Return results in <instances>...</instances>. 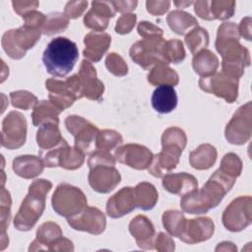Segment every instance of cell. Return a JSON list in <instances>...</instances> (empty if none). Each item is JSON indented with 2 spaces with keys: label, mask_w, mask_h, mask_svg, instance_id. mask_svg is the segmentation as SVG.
Returning <instances> with one entry per match:
<instances>
[{
  "label": "cell",
  "mask_w": 252,
  "mask_h": 252,
  "mask_svg": "<svg viewBox=\"0 0 252 252\" xmlns=\"http://www.w3.org/2000/svg\"><path fill=\"white\" fill-rule=\"evenodd\" d=\"M88 7V1H70L66 4L64 15L68 19L79 18Z\"/></svg>",
  "instance_id": "cell-48"
},
{
  "label": "cell",
  "mask_w": 252,
  "mask_h": 252,
  "mask_svg": "<svg viewBox=\"0 0 252 252\" xmlns=\"http://www.w3.org/2000/svg\"><path fill=\"white\" fill-rule=\"evenodd\" d=\"M105 66L108 71L117 77H122L127 75L128 66L124 59L117 53L112 52L106 56Z\"/></svg>",
  "instance_id": "cell-44"
},
{
  "label": "cell",
  "mask_w": 252,
  "mask_h": 252,
  "mask_svg": "<svg viewBox=\"0 0 252 252\" xmlns=\"http://www.w3.org/2000/svg\"><path fill=\"white\" fill-rule=\"evenodd\" d=\"M147 10L150 14L154 16H160L163 15L170 6V2L165 1H147L146 2Z\"/></svg>",
  "instance_id": "cell-51"
},
{
  "label": "cell",
  "mask_w": 252,
  "mask_h": 252,
  "mask_svg": "<svg viewBox=\"0 0 252 252\" xmlns=\"http://www.w3.org/2000/svg\"><path fill=\"white\" fill-rule=\"evenodd\" d=\"M162 186L169 193L184 196L198 188L195 176L186 172L167 173L162 177Z\"/></svg>",
  "instance_id": "cell-25"
},
{
  "label": "cell",
  "mask_w": 252,
  "mask_h": 252,
  "mask_svg": "<svg viewBox=\"0 0 252 252\" xmlns=\"http://www.w3.org/2000/svg\"><path fill=\"white\" fill-rule=\"evenodd\" d=\"M65 125L75 138V147L85 156L96 151V138L99 132L96 126L78 115L67 116Z\"/></svg>",
  "instance_id": "cell-10"
},
{
  "label": "cell",
  "mask_w": 252,
  "mask_h": 252,
  "mask_svg": "<svg viewBox=\"0 0 252 252\" xmlns=\"http://www.w3.org/2000/svg\"><path fill=\"white\" fill-rule=\"evenodd\" d=\"M42 159L35 156H20L13 160L14 172L25 179H32L39 175L44 168Z\"/></svg>",
  "instance_id": "cell-28"
},
{
  "label": "cell",
  "mask_w": 252,
  "mask_h": 252,
  "mask_svg": "<svg viewBox=\"0 0 252 252\" xmlns=\"http://www.w3.org/2000/svg\"><path fill=\"white\" fill-rule=\"evenodd\" d=\"M219 250H230V251H235L237 250L236 246L232 243V242H228V241H224V242H221L220 243V245L216 248V251H219Z\"/></svg>",
  "instance_id": "cell-56"
},
{
  "label": "cell",
  "mask_w": 252,
  "mask_h": 252,
  "mask_svg": "<svg viewBox=\"0 0 252 252\" xmlns=\"http://www.w3.org/2000/svg\"><path fill=\"white\" fill-rule=\"evenodd\" d=\"M235 10L234 1L214 0L210 2V13L213 20H226L233 16Z\"/></svg>",
  "instance_id": "cell-41"
},
{
  "label": "cell",
  "mask_w": 252,
  "mask_h": 252,
  "mask_svg": "<svg viewBox=\"0 0 252 252\" xmlns=\"http://www.w3.org/2000/svg\"><path fill=\"white\" fill-rule=\"evenodd\" d=\"M45 88L49 93V101L61 111L71 106L78 99L66 81L51 78L46 80Z\"/></svg>",
  "instance_id": "cell-24"
},
{
  "label": "cell",
  "mask_w": 252,
  "mask_h": 252,
  "mask_svg": "<svg viewBox=\"0 0 252 252\" xmlns=\"http://www.w3.org/2000/svg\"><path fill=\"white\" fill-rule=\"evenodd\" d=\"M135 208H137V202L133 187H123L106 203V213L112 219L121 218L131 213Z\"/></svg>",
  "instance_id": "cell-21"
},
{
  "label": "cell",
  "mask_w": 252,
  "mask_h": 252,
  "mask_svg": "<svg viewBox=\"0 0 252 252\" xmlns=\"http://www.w3.org/2000/svg\"><path fill=\"white\" fill-rule=\"evenodd\" d=\"M51 203L55 213L66 219L79 215L88 205L84 192L68 183H61L57 186Z\"/></svg>",
  "instance_id": "cell-7"
},
{
  "label": "cell",
  "mask_w": 252,
  "mask_h": 252,
  "mask_svg": "<svg viewBox=\"0 0 252 252\" xmlns=\"http://www.w3.org/2000/svg\"><path fill=\"white\" fill-rule=\"evenodd\" d=\"M64 139L62 138L58 124L47 122L39 126L36 133V142L40 151H47L60 145Z\"/></svg>",
  "instance_id": "cell-29"
},
{
  "label": "cell",
  "mask_w": 252,
  "mask_h": 252,
  "mask_svg": "<svg viewBox=\"0 0 252 252\" xmlns=\"http://www.w3.org/2000/svg\"><path fill=\"white\" fill-rule=\"evenodd\" d=\"M214 231L215 224L210 218L202 217L186 220L179 239L188 244H196L208 240Z\"/></svg>",
  "instance_id": "cell-19"
},
{
  "label": "cell",
  "mask_w": 252,
  "mask_h": 252,
  "mask_svg": "<svg viewBox=\"0 0 252 252\" xmlns=\"http://www.w3.org/2000/svg\"><path fill=\"white\" fill-rule=\"evenodd\" d=\"M1 235H6V229L9 226L11 218V196L4 187L1 189Z\"/></svg>",
  "instance_id": "cell-45"
},
{
  "label": "cell",
  "mask_w": 252,
  "mask_h": 252,
  "mask_svg": "<svg viewBox=\"0 0 252 252\" xmlns=\"http://www.w3.org/2000/svg\"><path fill=\"white\" fill-rule=\"evenodd\" d=\"M218 157L217 150L210 144H202L190 153L189 162L192 167L203 170L213 166Z\"/></svg>",
  "instance_id": "cell-30"
},
{
  "label": "cell",
  "mask_w": 252,
  "mask_h": 252,
  "mask_svg": "<svg viewBox=\"0 0 252 252\" xmlns=\"http://www.w3.org/2000/svg\"><path fill=\"white\" fill-rule=\"evenodd\" d=\"M195 13L202 19L212 21L213 18L210 13V1H197L194 6Z\"/></svg>",
  "instance_id": "cell-53"
},
{
  "label": "cell",
  "mask_w": 252,
  "mask_h": 252,
  "mask_svg": "<svg viewBox=\"0 0 252 252\" xmlns=\"http://www.w3.org/2000/svg\"><path fill=\"white\" fill-rule=\"evenodd\" d=\"M115 12L111 1H93L91 10L84 17V24L87 28L101 32L107 28L108 21L114 17Z\"/></svg>",
  "instance_id": "cell-22"
},
{
  "label": "cell",
  "mask_w": 252,
  "mask_h": 252,
  "mask_svg": "<svg viewBox=\"0 0 252 252\" xmlns=\"http://www.w3.org/2000/svg\"><path fill=\"white\" fill-rule=\"evenodd\" d=\"M174 241L164 232H159L155 239V248L158 251H173L175 249Z\"/></svg>",
  "instance_id": "cell-50"
},
{
  "label": "cell",
  "mask_w": 252,
  "mask_h": 252,
  "mask_svg": "<svg viewBox=\"0 0 252 252\" xmlns=\"http://www.w3.org/2000/svg\"><path fill=\"white\" fill-rule=\"evenodd\" d=\"M239 37L238 26L234 23H223L218 29L216 48L222 57V73L235 79L250 65L249 51L239 43Z\"/></svg>",
  "instance_id": "cell-1"
},
{
  "label": "cell",
  "mask_w": 252,
  "mask_h": 252,
  "mask_svg": "<svg viewBox=\"0 0 252 252\" xmlns=\"http://www.w3.org/2000/svg\"><path fill=\"white\" fill-rule=\"evenodd\" d=\"M61 110L58 109L54 104H52L49 100H42L37 103L34 107L32 118V124L34 126H40L43 123L52 122V123H59V114Z\"/></svg>",
  "instance_id": "cell-34"
},
{
  "label": "cell",
  "mask_w": 252,
  "mask_h": 252,
  "mask_svg": "<svg viewBox=\"0 0 252 252\" xmlns=\"http://www.w3.org/2000/svg\"><path fill=\"white\" fill-rule=\"evenodd\" d=\"M165 41L162 36L143 38L131 46L130 57L144 69H150L157 64L165 63L163 59Z\"/></svg>",
  "instance_id": "cell-9"
},
{
  "label": "cell",
  "mask_w": 252,
  "mask_h": 252,
  "mask_svg": "<svg viewBox=\"0 0 252 252\" xmlns=\"http://www.w3.org/2000/svg\"><path fill=\"white\" fill-rule=\"evenodd\" d=\"M239 35L244 37L246 40H251V18L246 17L242 19L240 25L238 26Z\"/></svg>",
  "instance_id": "cell-55"
},
{
  "label": "cell",
  "mask_w": 252,
  "mask_h": 252,
  "mask_svg": "<svg viewBox=\"0 0 252 252\" xmlns=\"http://www.w3.org/2000/svg\"><path fill=\"white\" fill-rule=\"evenodd\" d=\"M114 157L119 162L132 168L147 169L154 158L153 153L145 146L139 144H127L115 149Z\"/></svg>",
  "instance_id": "cell-18"
},
{
  "label": "cell",
  "mask_w": 252,
  "mask_h": 252,
  "mask_svg": "<svg viewBox=\"0 0 252 252\" xmlns=\"http://www.w3.org/2000/svg\"><path fill=\"white\" fill-rule=\"evenodd\" d=\"M219 169L230 177L237 178L242 170V161L237 155L229 153L222 158Z\"/></svg>",
  "instance_id": "cell-43"
},
{
  "label": "cell",
  "mask_w": 252,
  "mask_h": 252,
  "mask_svg": "<svg viewBox=\"0 0 252 252\" xmlns=\"http://www.w3.org/2000/svg\"><path fill=\"white\" fill-rule=\"evenodd\" d=\"M187 137L184 131L178 127L167 128L161 136L162 150L154 156L148 167L149 172L161 178L174 169L179 162V158L186 146Z\"/></svg>",
  "instance_id": "cell-3"
},
{
  "label": "cell",
  "mask_w": 252,
  "mask_h": 252,
  "mask_svg": "<svg viewBox=\"0 0 252 252\" xmlns=\"http://www.w3.org/2000/svg\"><path fill=\"white\" fill-rule=\"evenodd\" d=\"M27 137V120L19 111H11L2 121L1 145L14 150L22 147Z\"/></svg>",
  "instance_id": "cell-15"
},
{
  "label": "cell",
  "mask_w": 252,
  "mask_h": 252,
  "mask_svg": "<svg viewBox=\"0 0 252 252\" xmlns=\"http://www.w3.org/2000/svg\"><path fill=\"white\" fill-rule=\"evenodd\" d=\"M134 189L137 208L144 211H149L156 206L158 199V194L153 184L149 182H141L137 184Z\"/></svg>",
  "instance_id": "cell-35"
},
{
  "label": "cell",
  "mask_w": 252,
  "mask_h": 252,
  "mask_svg": "<svg viewBox=\"0 0 252 252\" xmlns=\"http://www.w3.org/2000/svg\"><path fill=\"white\" fill-rule=\"evenodd\" d=\"M78 76L82 85L83 97L100 101L104 92L103 83L97 79L96 71L88 60H83Z\"/></svg>",
  "instance_id": "cell-20"
},
{
  "label": "cell",
  "mask_w": 252,
  "mask_h": 252,
  "mask_svg": "<svg viewBox=\"0 0 252 252\" xmlns=\"http://www.w3.org/2000/svg\"><path fill=\"white\" fill-rule=\"evenodd\" d=\"M235 181L236 178L217 169L201 189L197 188L195 191L182 196L181 209L188 214H206L221 202Z\"/></svg>",
  "instance_id": "cell-2"
},
{
  "label": "cell",
  "mask_w": 252,
  "mask_h": 252,
  "mask_svg": "<svg viewBox=\"0 0 252 252\" xmlns=\"http://www.w3.org/2000/svg\"><path fill=\"white\" fill-rule=\"evenodd\" d=\"M186 219L184 218V215L176 210H169L163 213L162 215V224L166 231L174 236L178 237L180 236L184 223Z\"/></svg>",
  "instance_id": "cell-36"
},
{
  "label": "cell",
  "mask_w": 252,
  "mask_h": 252,
  "mask_svg": "<svg viewBox=\"0 0 252 252\" xmlns=\"http://www.w3.org/2000/svg\"><path fill=\"white\" fill-rule=\"evenodd\" d=\"M110 42L111 37L108 33L102 32H91L84 38L86 47L83 54L89 60L98 62L107 51Z\"/></svg>",
  "instance_id": "cell-26"
},
{
  "label": "cell",
  "mask_w": 252,
  "mask_h": 252,
  "mask_svg": "<svg viewBox=\"0 0 252 252\" xmlns=\"http://www.w3.org/2000/svg\"><path fill=\"white\" fill-rule=\"evenodd\" d=\"M69 225L75 230L86 231L98 235L102 233L106 226L104 214L94 207L87 206L79 215L67 219Z\"/></svg>",
  "instance_id": "cell-17"
},
{
  "label": "cell",
  "mask_w": 252,
  "mask_h": 252,
  "mask_svg": "<svg viewBox=\"0 0 252 252\" xmlns=\"http://www.w3.org/2000/svg\"><path fill=\"white\" fill-rule=\"evenodd\" d=\"M52 183L46 179H36L29 187V192L14 219V226L21 231L32 229L45 209L47 193Z\"/></svg>",
  "instance_id": "cell-4"
},
{
  "label": "cell",
  "mask_w": 252,
  "mask_h": 252,
  "mask_svg": "<svg viewBox=\"0 0 252 252\" xmlns=\"http://www.w3.org/2000/svg\"><path fill=\"white\" fill-rule=\"evenodd\" d=\"M78 58L79 50L76 43L67 37L59 36L47 44L42 62L50 75L63 78L72 71Z\"/></svg>",
  "instance_id": "cell-5"
},
{
  "label": "cell",
  "mask_w": 252,
  "mask_h": 252,
  "mask_svg": "<svg viewBox=\"0 0 252 252\" xmlns=\"http://www.w3.org/2000/svg\"><path fill=\"white\" fill-rule=\"evenodd\" d=\"M111 4L115 11L120 13H128L133 11L137 5V1H111Z\"/></svg>",
  "instance_id": "cell-54"
},
{
  "label": "cell",
  "mask_w": 252,
  "mask_h": 252,
  "mask_svg": "<svg viewBox=\"0 0 252 252\" xmlns=\"http://www.w3.org/2000/svg\"><path fill=\"white\" fill-rule=\"evenodd\" d=\"M195 72L202 78L214 75L219 67L218 57L210 50L203 49L195 54L192 60Z\"/></svg>",
  "instance_id": "cell-31"
},
{
  "label": "cell",
  "mask_w": 252,
  "mask_h": 252,
  "mask_svg": "<svg viewBox=\"0 0 252 252\" xmlns=\"http://www.w3.org/2000/svg\"><path fill=\"white\" fill-rule=\"evenodd\" d=\"M251 101L240 106L227 123L224 136L225 139L233 145H243L251 137L252 133V113Z\"/></svg>",
  "instance_id": "cell-14"
},
{
  "label": "cell",
  "mask_w": 252,
  "mask_h": 252,
  "mask_svg": "<svg viewBox=\"0 0 252 252\" xmlns=\"http://www.w3.org/2000/svg\"><path fill=\"white\" fill-rule=\"evenodd\" d=\"M10 98L14 107L25 110L34 108L38 103L37 97L33 94L23 90L12 92L10 94Z\"/></svg>",
  "instance_id": "cell-42"
},
{
  "label": "cell",
  "mask_w": 252,
  "mask_h": 252,
  "mask_svg": "<svg viewBox=\"0 0 252 252\" xmlns=\"http://www.w3.org/2000/svg\"><path fill=\"white\" fill-rule=\"evenodd\" d=\"M185 49L179 39H169L165 41L163 49V59L168 65L170 63L178 64L185 58Z\"/></svg>",
  "instance_id": "cell-40"
},
{
  "label": "cell",
  "mask_w": 252,
  "mask_h": 252,
  "mask_svg": "<svg viewBox=\"0 0 252 252\" xmlns=\"http://www.w3.org/2000/svg\"><path fill=\"white\" fill-rule=\"evenodd\" d=\"M23 19H24V26L41 31V28L43 27L46 21V16L36 10H33L25 14L23 16Z\"/></svg>",
  "instance_id": "cell-46"
},
{
  "label": "cell",
  "mask_w": 252,
  "mask_h": 252,
  "mask_svg": "<svg viewBox=\"0 0 252 252\" xmlns=\"http://www.w3.org/2000/svg\"><path fill=\"white\" fill-rule=\"evenodd\" d=\"M193 2H191V1H181V2H177V1H175L174 2V4L178 7V8H184V7H186V6H189V5H191Z\"/></svg>",
  "instance_id": "cell-57"
},
{
  "label": "cell",
  "mask_w": 252,
  "mask_h": 252,
  "mask_svg": "<svg viewBox=\"0 0 252 252\" xmlns=\"http://www.w3.org/2000/svg\"><path fill=\"white\" fill-rule=\"evenodd\" d=\"M39 158L47 167L60 166L69 170L81 167L85 160V155L76 147H70L65 140L53 149L40 151Z\"/></svg>",
  "instance_id": "cell-12"
},
{
  "label": "cell",
  "mask_w": 252,
  "mask_h": 252,
  "mask_svg": "<svg viewBox=\"0 0 252 252\" xmlns=\"http://www.w3.org/2000/svg\"><path fill=\"white\" fill-rule=\"evenodd\" d=\"M199 87L204 92L221 97L228 103L235 101L238 95V79L229 77L222 72L201 78Z\"/></svg>",
  "instance_id": "cell-16"
},
{
  "label": "cell",
  "mask_w": 252,
  "mask_h": 252,
  "mask_svg": "<svg viewBox=\"0 0 252 252\" xmlns=\"http://www.w3.org/2000/svg\"><path fill=\"white\" fill-rule=\"evenodd\" d=\"M224 227L236 232L246 228L252 220V199L240 196L234 199L223 211L221 217Z\"/></svg>",
  "instance_id": "cell-13"
},
{
  "label": "cell",
  "mask_w": 252,
  "mask_h": 252,
  "mask_svg": "<svg viewBox=\"0 0 252 252\" xmlns=\"http://www.w3.org/2000/svg\"><path fill=\"white\" fill-rule=\"evenodd\" d=\"M37 250L73 251L74 245L72 241L63 237L62 230L57 223L47 221L38 227L36 237L29 248V251Z\"/></svg>",
  "instance_id": "cell-11"
},
{
  "label": "cell",
  "mask_w": 252,
  "mask_h": 252,
  "mask_svg": "<svg viewBox=\"0 0 252 252\" xmlns=\"http://www.w3.org/2000/svg\"><path fill=\"white\" fill-rule=\"evenodd\" d=\"M148 82L153 86H176L179 83L178 74L165 63L154 66L148 75Z\"/></svg>",
  "instance_id": "cell-32"
},
{
  "label": "cell",
  "mask_w": 252,
  "mask_h": 252,
  "mask_svg": "<svg viewBox=\"0 0 252 252\" xmlns=\"http://www.w3.org/2000/svg\"><path fill=\"white\" fill-rule=\"evenodd\" d=\"M12 5L14 7V11L23 17L25 14L35 10L38 7V2L37 1H13Z\"/></svg>",
  "instance_id": "cell-52"
},
{
  "label": "cell",
  "mask_w": 252,
  "mask_h": 252,
  "mask_svg": "<svg viewBox=\"0 0 252 252\" xmlns=\"http://www.w3.org/2000/svg\"><path fill=\"white\" fill-rule=\"evenodd\" d=\"M185 43L193 54L206 49L209 44L208 32L201 27L194 28L185 35Z\"/></svg>",
  "instance_id": "cell-37"
},
{
  "label": "cell",
  "mask_w": 252,
  "mask_h": 252,
  "mask_svg": "<svg viewBox=\"0 0 252 252\" xmlns=\"http://www.w3.org/2000/svg\"><path fill=\"white\" fill-rule=\"evenodd\" d=\"M116 158L109 152L95 151L90 155L89 183L98 193H109L120 183L121 176L115 168Z\"/></svg>",
  "instance_id": "cell-6"
},
{
  "label": "cell",
  "mask_w": 252,
  "mask_h": 252,
  "mask_svg": "<svg viewBox=\"0 0 252 252\" xmlns=\"http://www.w3.org/2000/svg\"><path fill=\"white\" fill-rule=\"evenodd\" d=\"M138 32L139 34L143 37H152V36H162L163 32L160 28H158V26H155L154 24L144 21L141 22L138 25Z\"/></svg>",
  "instance_id": "cell-49"
},
{
  "label": "cell",
  "mask_w": 252,
  "mask_h": 252,
  "mask_svg": "<svg viewBox=\"0 0 252 252\" xmlns=\"http://www.w3.org/2000/svg\"><path fill=\"white\" fill-rule=\"evenodd\" d=\"M177 94L172 86H158L153 93L152 105L154 109L161 114L169 113L177 105Z\"/></svg>",
  "instance_id": "cell-27"
},
{
  "label": "cell",
  "mask_w": 252,
  "mask_h": 252,
  "mask_svg": "<svg viewBox=\"0 0 252 252\" xmlns=\"http://www.w3.org/2000/svg\"><path fill=\"white\" fill-rule=\"evenodd\" d=\"M40 34V30L23 26L19 29L7 31L2 36L1 44L9 57L18 60L26 55L27 50L34 46L39 40Z\"/></svg>",
  "instance_id": "cell-8"
},
{
  "label": "cell",
  "mask_w": 252,
  "mask_h": 252,
  "mask_svg": "<svg viewBox=\"0 0 252 252\" xmlns=\"http://www.w3.org/2000/svg\"><path fill=\"white\" fill-rule=\"evenodd\" d=\"M123 142L122 136L120 133L114 130H99L96 138V151H106L110 152L113 149H116Z\"/></svg>",
  "instance_id": "cell-39"
},
{
  "label": "cell",
  "mask_w": 252,
  "mask_h": 252,
  "mask_svg": "<svg viewBox=\"0 0 252 252\" xmlns=\"http://www.w3.org/2000/svg\"><path fill=\"white\" fill-rule=\"evenodd\" d=\"M166 22L169 28L175 33L180 35L187 34L190 29L198 27L197 20L189 13L181 10H175L170 12L166 18Z\"/></svg>",
  "instance_id": "cell-33"
},
{
  "label": "cell",
  "mask_w": 252,
  "mask_h": 252,
  "mask_svg": "<svg viewBox=\"0 0 252 252\" xmlns=\"http://www.w3.org/2000/svg\"><path fill=\"white\" fill-rule=\"evenodd\" d=\"M137 16L135 14H124L122 15L116 23L115 32L120 34L128 33L132 31L136 24Z\"/></svg>",
  "instance_id": "cell-47"
},
{
  "label": "cell",
  "mask_w": 252,
  "mask_h": 252,
  "mask_svg": "<svg viewBox=\"0 0 252 252\" xmlns=\"http://www.w3.org/2000/svg\"><path fill=\"white\" fill-rule=\"evenodd\" d=\"M129 231L140 248H155V239L157 235L152 221L147 217L142 215L135 217L129 224Z\"/></svg>",
  "instance_id": "cell-23"
},
{
  "label": "cell",
  "mask_w": 252,
  "mask_h": 252,
  "mask_svg": "<svg viewBox=\"0 0 252 252\" xmlns=\"http://www.w3.org/2000/svg\"><path fill=\"white\" fill-rule=\"evenodd\" d=\"M69 25V19L59 12L51 13L46 16V21L41 28V32L46 35H52L64 32Z\"/></svg>",
  "instance_id": "cell-38"
}]
</instances>
